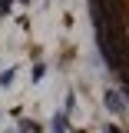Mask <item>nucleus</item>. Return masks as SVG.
Segmentation results:
<instances>
[{"label": "nucleus", "instance_id": "nucleus-1", "mask_svg": "<svg viewBox=\"0 0 129 133\" xmlns=\"http://www.w3.org/2000/svg\"><path fill=\"white\" fill-rule=\"evenodd\" d=\"M66 127H63V116H56V123H53V133H63Z\"/></svg>", "mask_w": 129, "mask_h": 133}]
</instances>
